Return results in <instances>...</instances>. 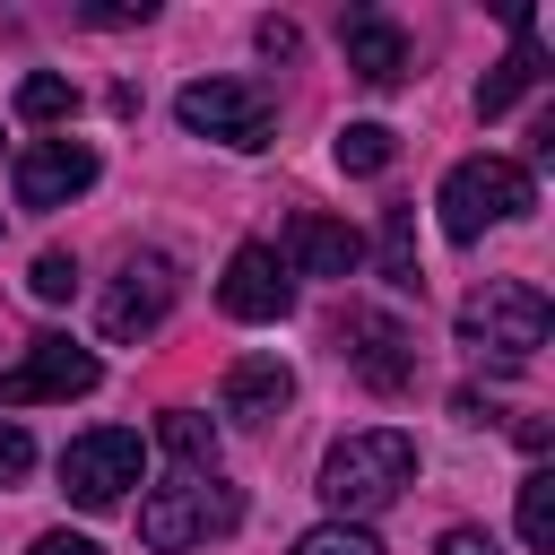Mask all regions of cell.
<instances>
[{"label": "cell", "instance_id": "cell-1", "mask_svg": "<svg viewBox=\"0 0 555 555\" xmlns=\"http://www.w3.org/2000/svg\"><path fill=\"white\" fill-rule=\"evenodd\" d=\"M416 486V442L399 434V425H373V434H347L330 460H321V503L338 512V520H364V512H382V503H399Z\"/></svg>", "mask_w": 555, "mask_h": 555}, {"label": "cell", "instance_id": "cell-2", "mask_svg": "<svg viewBox=\"0 0 555 555\" xmlns=\"http://www.w3.org/2000/svg\"><path fill=\"white\" fill-rule=\"evenodd\" d=\"M434 208H442V234H451V243H477L486 225L529 217V208H538V182H529V165H512V156H460V165L442 173Z\"/></svg>", "mask_w": 555, "mask_h": 555}, {"label": "cell", "instance_id": "cell-3", "mask_svg": "<svg viewBox=\"0 0 555 555\" xmlns=\"http://www.w3.org/2000/svg\"><path fill=\"white\" fill-rule=\"evenodd\" d=\"M546 330H555V304H546V286H529V278H486V286L460 304V347H477V356H494V364H529V356L546 347Z\"/></svg>", "mask_w": 555, "mask_h": 555}, {"label": "cell", "instance_id": "cell-4", "mask_svg": "<svg viewBox=\"0 0 555 555\" xmlns=\"http://www.w3.org/2000/svg\"><path fill=\"white\" fill-rule=\"evenodd\" d=\"M234 520H243V494H234L217 468H199V477H173V486H156V494L139 503V546L182 555V546H199V538H225Z\"/></svg>", "mask_w": 555, "mask_h": 555}, {"label": "cell", "instance_id": "cell-5", "mask_svg": "<svg viewBox=\"0 0 555 555\" xmlns=\"http://www.w3.org/2000/svg\"><path fill=\"white\" fill-rule=\"evenodd\" d=\"M173 121L191 130V139H217V147H269L278 139V95L260 87V78H191L182 95H173Z\"/></svg>", "mask_w": 555, "mask_h": 555}, {"label": "cell", "instance_id": "cell-6", "mask_svg": "<svg viewBox=\"0 0 555 555\" xmlns=\"http://www.w3.org/2000/svg\"><path fill=\"white\" fill-rule=\"evenodd\" d=\"M139 477H147V442H139L130 425H95V434H78V442L61 451V494H69L78 512H113Z\"/></svg>", "mask_w": 555, "mask_h": 555}, {"label": "cell", "instance_id": "cell-7", "mask_svg": "<svg viewBox=\"0 0 555 555\" xmlns=\"http://www.w3.org/2000/svg\"><path fill=\"white\" fill-rule=\"evenodd\" d=\"M95 382H104L95 347H78V338H35V347L0 373V416H9V408H43V399H87Z\"/></svg>", "mask_w": 555, "mask_h": 555}, {"label": "cell", "instance_id": "cell-8", "mask_svg": "<svg viewBox=\"0 0 555 555\" xmlns=\"http://www.w3.org/2000/svg\"><path fill=\"white\" fill-rule=\"evenodd\" d=\"M173 295H182L173 260H165V251H130V260H121V278L104 286V304H95V330L130 347V338H147V330L173 312Z\"/></svg>", "mask_w": 555, "mask_h": 555}, {"label": "cell", "instance_id": "cell-9", "mask_svg": "<svg viewBox=\"0 0 555 555\" xmlns=\"http://www.w3.org/2000/svg\"><path fill=\"white\" fill-rule=\"evenodd\" d=\"M78 191H95V147L87 139H35L17 156V208H69Z\"/></svg>", "mask_w": 555, "mask_h": 555}, {"label": "cell", "instance_id": "cell-10", "mask_svg": "<svg viewBox=\"0 0 555 555\" xmlns=\"http://www.w3.org/2000/svg\"><path fill=\"white\" fill-rule=\"evenodd\" d=\"M217 304H225L234 321H286V312H295V278H286V260H278L269 243H243V251L225 260V278H217Z\"/></svg>", "mask_w": 555, "mask_h": 555}, {"label": "cell", "instance_id": "cell-11", "mask_svg": "<svg viewBox=\"0 0 555 555\" xmlns=\"http://www.w3.org/2000/svg\"><path fill=\"white\" fill-rule=\"evenodd\" d=\"M269 251L286 260V278H347V269L364 260L356 225H338V217H321V208H295V217H286V234H278Z\"/></svg>", "mask_w": 555, "mask_h": 555}, {"label": "cell", "instance_id": "cell-12", "mask_svg": "<svg viewBox=\"0 0 555 555\" xmlns=\"http://www.w3.org/2000/svg\"><path fill=\"white\" fill-rule=\"evenodd\" d=\"M338 338H356L347 356H356V373H364L373 390H408V382H416V347H408L399 321H382V312H347Z\"/></svg>", "mask_w": 555, "mask_h": 555}, {"label": "cell", "instance_id": "cell-13", "mask_svg": "<svg viewBox=\"0 0 555 555\" xmlns=\"http://www.w3.org/2000/svg\"><path fill=\"white\" fill-rule=\"evenodd\" d=\"M338 43H347V69H356L364 87H399V78H408V35H399V17H382V9H347Z\"/></svg>", "mask_w": 555, "mask_h": 555}, {"label": "cell", "instance_id": "cell-14", "mask_svg": "<svg viewBox=\"0 0 555 555\" xmlns=\"http://www.w3.org/2000/svg\"><path fill=\"white\" fill-rule=\"evenodd\" d=\"M512 35H520V43L477 78V113H486V121H494V113H512V104L538 87V69H546V61H538V17H529V9H512Z\"/></svg>", "mask_w": 555, "mask_h": 555}, {"label": "cell", "instance_id": "cell-15", "mask_svg": "<svg viewBox=\"0 0 555 555\" xmlns=\"http://www.w3.org/2000/svg\"><path fill=\"white\" fill-rule=\"evenodd\" d=\"M286 408H295V373H286L278 356H243V364L225 373V416L269 425V416H286Z\"/></svg>", "mask_w": 555, "mask_h": 555}, {"label": "cell", "instance_id": "cell-16", "mask_svg": "<svg viewBox=\"0 0 555 555\" xmlns=\"http://www.w3.org/2000/svg\"><path fill=\"white\" fill-rule=\"evenodd\" d=\"M156 442L182 460V477H199V468H217V425L199 416V408H165V425H156Z\"/></svg>", "mask_w": 555, "mask_h": 555}, {"label": "cell", "instance_id": "cell-17", "mask_svg": "<svg viewBox=\"0 0 555 555\" xmlns=\"http://www.w3.org/2000/svg\"><path fill=\"white\" fill-rule=\"evenodd\" d=\"M382 278H390L399 295L425 286V278H416V208H382Z\"/></svg>", "mask_w": 555, "mask_h": 555}, {"label": "cell", "instance_id": "cell-18", "mask_svg": "<svg viewBox=\"0 0 555 555\" xmlns=\"http://www.w3.org/2000/svg\"><path fill=\"white\" fill-rule=\"evenodd\" d=\"M390 156H399V130H390V121H347V130H338V165H347V173H382Z\"/></svg>", "mask_w": 555, "mask_h": 555}, {"label": "cell", "instance_id": "cell-19", "mask_svg": "<svg viewBox=\"0 0 555 555\" xmlns=\"http://www.w3.org/2000/svg\"><path fill=\"white\" fill-rule=\"evenodd\" d=\"M17 113H26V121H69V113H78V87H69L61 69H35V78L17 87Z\"/></svg>", "mask_w": 555, "mask_h": 555}, {"label": "cell", "instance_id": "cell-20", "mask_svg": "<svg viewBox=\"0 0 555 555\" xmlns=\"http://www.w3.org/2000/svg\"><path fill=\"white\" fill-rule=\"evenodd\" d=\"M520 538H529L538 555L555 546V477H546V468H529V477H520Z\"/></svg>", "mask_w": 555, "mask_h": 555}, {"label": "cell", "instance_id": "cell-21", "mask_svg": "<svg viewBox=\"0 0 555 555\" xmlns=\"http://www.w3.org/2000/svg\"><path fill=\"white\" fill-rule=\"evenodd\" d=\"M295 555H382V538H373V529H356V520H321V529H304V538H295Z\"/></svg>", "mask_w": 555, "mask_h": 555}, {"label": "cell", "instance_id": "cell-22", "mask_svg": "<svg viewBox=\"0 0 555 555\" xmlns=\"http://www.w3.org/2000/svg\"><path fill=\"white\" fill-rule=\"evenodd\" d=\"M26 286H35V304H69V295H78V260H69V251H43V260L26 269Z\"/></svg>", "mask_w": 555, "mask_h": 555}, {"label": "cell", "instance_id": "cell-23", "mask_svg": "<svg viewBox=\"0 0 555 555\" xmlns=\"http://www.w3.org/2000/svg\"><path fill=\"white\" fill-rule=\"evenodd\" d=\"M26 468H35V442H26V425H9V416H0V486H17Z\"/></svg>", "mask_w": 555, "mask_h": 555}, {"label": "cell", "instance_id": "cell-24", "mask_svg": "<svg viewBox=\"0 0 555 555\" xmlns=\"http://www.w3.org/2000/svg\"><path fill=\"white\" fill-rule=\"evenodd\" d=\"M26 555H104V546H95V538H78V529H43Z\"/></svg>", "mask_w": 555, "mask_h": 555}, {"label": "cell", "instance_id": "cell-25", "mask_svg": "<svg viewBox=\"0 0 555 555\" xmlns=\"http://www.w3.org/2000/svg\"><path fill=\"white\" fill-rule=\"evenodd\" d=\"M434 555H503V546H494L486 529H442V546H434Z\"/></svg>", "mask_w": 555, "mask_h": 555}, {"label": "cell", "instance_id": "cell-26", "mask_svg": "<svg viewBox=\"0 0 555 555\" xmlns=\"http://www.w3.org/2000/svg\"><path fill=\"white\" fill-rule=\"evenodd\" d=\"M260 52H278V61H286V52H295V26H286V17H260Z\"/></svg>", "mask_w": 555, "mask_h": 555}]
</instances>
